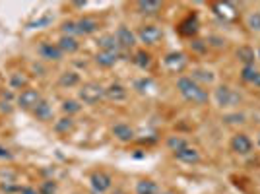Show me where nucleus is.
Here are the masks:
<instances>
[{
	"label": "nucleus",
	"mask_w": 260,
	"mask_h": 194,
	"mask_svg": "<svg viewBox=\"0 0 260 194\" xmlns=\"http://www.w3.org/2000/svg\"><path fill=\"white\" fill-rule=\"evenodd\" d=\"M101 99H105V87L98 82H87L78 89V101L84 105H98Z\"/></svg>",
	"instance_id": "2"
},
{
	"label": "nucleus",
	"mask_w": 260,
	"mask_h": 194,
	"mask_svg": "<svg viewBox=\"0 0 260 194\" xmlns=\"http://www.w3.org/2000/svg\"><path fill=\"white\" fill-rule=\"evenodd\" d=\"M223 122H225V124H241V122H245V115H243V113L223 115Z\"/></svg>",
	"instance_id": "35"
},
{
	"label": "nucleus",
	"mask_w": 260,
	"mask_h": 194,
	"mask_svg": "<svg viewBox=\"0 0 260 194\" xmlns=\"http://www.w3.org/2000/svg\"><path fill=\"white\" fill-rule=\"evenodd\" d=\"M256 58H258V60H260V49H258V53H256Z\"/></svg>",
	"instance_id": "43"
},
{
	"label": "nucleus",
	"mask_w": 260,
	"mask_h": 194,
	"mask_svg": "<svg viewBox=\"0 0 260 194\" xmlns=\"http://www.w3.org/2000/svg\"><path fill=\"white\" fill-rule=\"evenodd\" d=\"M256 146L260 148V132H258V138H256Z\"/></svg>",
	"instance_id": "42"
},
{
	"label": "nucleus",
	"mask_w": 260,
	"mask_h": 194,
	"mask_svg": "<svg viewBox=\"0 0 260 194\" xmlns=\"http://www.w3.org/2000/svg\"><path fill=\"white\" fill-rule=\"evenodd\" d=\"M214 99H216L217 107L221 109H231V107H237L239 103L243 101V97L239 93L237 89H233L231 86H217L214 89Z\"/></svg>",
	"instance_id": "3"
},
{
	"label": "nucleus",
	"mask_w": 260,
	"mask_h": 194,
	"mask_svg": "<svg viewBox=\"0 0 260 194\" xmlns=\"http://www.w3.org/2000/svg\"><path fill=\"white\" fill-rule=\"evenodd\" d=\"M105 97H107L109 101L119 103V101H124L128 97V89L122 86V84H119V82H113V84H109L105 87Z\"/></svg>",
	"instance_id": "14"
},
{
	"label": "nucleus",
	"mask_w": 260,
	"mask_h": 194,
	"mask_svg": "<svg viewBox=\"0 0 260 194\" xmlns=\"http://www.w3.org/2000/svg\"><path fill=\"white\" fill-rule=\"evenodd\" d=\"M241 80L249 86L260 87V70L256 66H243L241 68Z\"/></svg>",
	"instance_id": "19"
},
{
	"label": "nucleus",
	"mask_w": 260,
	"mask_h": 194,
	"mask_svg": "<svg viewBox=\"0 0 260 194\" xmlns=\"http://www.w3.org/2000/svg\"><path fill=\"white\" fill-rule=\"evenodd\" d=\"M163 64H165V68H167L169 72H173V74H181L184 68L188 66V58H186V54L181 53V51H175V53L165 54Z\"/></svg>",
	"instance_id": "7"
},
{
	"label": "nucleus",
	"mask_w": 260,
	"mask_h": 194,
	"mask_svg": "<svg viewBox=\"0 0 260 194\" xmlns=\"http://www.w3.org/2000/svg\"><path fill=\"white\" fill-rule=\"evenodd\" d=\"M39 54L43 60H49V62H58L64 56V53L58 49L56 43H41L39 45Z\"/></svg>",
	"instance_id": "12"
},
{
	"label": "nucleus",
	"mask_w": 260,
	"mask_h": 194,
	"mask_svg": "<svg viewBox=\"0 0 260 194\" xmlns=\"http://www.w3.org/2000/svg\"><path fill=\"white\" fill-rule=\"evenodd\" d=\"M200 29V22H198V16L196 14H188L183 22L177 25V31L184 35V37H194Z\"/></svg>",
	"instance_id": "10"
},
{
	"label": "nucleus",
	"mask_w": 260,
	"mask_h": 194,
	"mask_svg": "<svg viewBox=\"0 0 260 194\" xmlns=\"http://www.w3.org/2000/svg\"><path fill=\"white\" fill-rule=\"evenodd\" d=\"M53 22V18L51 16H45V18H41V20H37V22H33V23H29V27H41V25H47V23H51Z\"/></svg>",
	"instance_id": "38"
},
{
	"label": "nucleus",
	"mask_w": 260,
	"mask_h": 194,
	"mask_svg": "<svg viewBox=\"0 0 260 194\" xmlns=\"http://www.w3.org/2000/svg\"><path fill=\"white\" fill-rule=\"evenodd\" d=\"M0 194H2V192H0Z\"/></svg>",
	"instance_id": "44"
},
{
	"label": "nucleus",
	"mask_w": 260,
	"mask_h": 194,
	"mask_svg": "<svg viewBox=\"0 0 260 194\" xmlns=\"http://www.w3.org/2000/svg\"><path fill=\"white\" fill-rule=\"evenodd\" d=\"M258 12H260V10H258Z\"/></svg>",
	"instance_id": "45"
},
{
	"label": "nucleus",
	"mask_w": 260,
	"mask_h": 194,
	"mask_svg": "<svg viewBox=\"0 0 260 194\" xmlns=\"http://www.w3.org/2000/svg\"><path fill=\"white\" fill-rule=\"evenodd\" d=\"M163 8L161 2H157V0H140V2H136V12L142 14V16H155V14H159Z\"/></svg>",
	"instance_id": "16"
},
{
	"label": "nucleus",
	"mask_w": 260,
	"mask_h": 194,
	"mask_svg": "<svg viewBox=\"0 0 260 194\" xmlns=\"http://www.w3.org/2000/svg\"><path fill=\"white\" fill-rule=\"evenodd\" d=\"M122 53H117V51H99L95 54V62H98L101 68H111V66L117 64V60H119Z\"/></svg>",
	"instance_id": "18"
},
{
	"label": "nucleus",
	"mask_w": 260,
	"mask_h": 194,
	"mask_svg": "<svg viewBox=\"0 0 260 194\" xmlns=\"http://www.w3.org/2000/svg\"><path fill=\"white\" fill-rule=\"evenodd\" d=\"M56 190H58V184L54 183V181H43V183L39 184V188H37L39 194H56Z\"/></svg>",
	"instance_id": "33"
},
{
	"label": "nucleus",
	"mask_w": 260,
	"mask_h": 194,
	"mask_svg": "<svg viewBox=\"0 0 260 194\" xmlns=\"http://www.w3.org/2000/svg\"><path fill=\"white\" fill-rule=\"evenodd\" d=\"M74 6H76V8H84V6H86V2H74Z\"/></svg>",
	"instance_id": "41"
},
{
	"label": "nucleus",
	"mask_w": 260,
	"mask_h": 194,
	"mask_svg": "<svg viewBox=\"0 0 260 194\" xmlns=\"http://www.w3.org/2000/svg\"><path fill=\"white\" fill-rule=\"evenodd\" d=\"M173 155H175V159H177V161L186 163V165H196V163L202 159V157H200V151L196 150V148H192L190 144H188L186 148H183V150L175 151Z\"/></svg>",
	"instance_id": "13"
},
{
	"label": "nucleus",
	"mask_w": 260,
	"mask_h": 194,
	"mask_svg": "<svg viewBox=\"0 0 260 194\" xmlns=\"http://www.w3.org/2000/svg\"><path fill=\"white\" fill-rule=\"evenodd\" d=\"M74 119L72 117H62V119H58L54 122V132H58V134H68V132H72L74 130Z\"/></svg>",
	"instance_id": "28"
},
{
	"label": "nucleus",
	"mask_w": 260,
	"mask_h": 194,
	"mask_svg": "<svg viewBox=\"0 0 260 194\" xmlns=\"http://www.w3.org/2000/svg\"><path fill=\"white\" fill-rule=\"evenodd\" d=\"M235 56L239 58V62H243V66H254V60H256V53L249 45H241L235 51Z\"/></svg>",
	"instance_id": "20"
},
{
	"label": "nucleus",
	"mask_w": 260,
	"mask_h": 194,
	"mask_svg": "<svg viewBox=\"0 0 260 194\" xmlns=\"http://www.w3.org/2000/svg\"><path fill=\"white\" fill-rule=\"evenodd\" d=\"M136 194H163V192L155 181H152V179H142V181L136 183Z\"/></svg>",
	"instance_id": "24"
},
{
	"label": "nucleus",
	"mask_w": 260,
	"mask_h": 194,
	"mask_svg": "<svg viewBox=\"0 0 260 194\" xmlns=\"http://www.w3.org/2000/svg\"><path fill=\"white\" fill-rule=\"evenodd\" d=\"M62 111L66 113V117H72V115H76V113L82 111V105L76 99H66L64 103H62Z\"/></svg>",
	"instance_id": "30"
},
{
	"label": "nucleus",
	"mask_w": 260,
	"mask_h": 194,
	"mask_svg": "<svg viewBox=\"0 0 260 194\" xmlns=\"http://www.w3.org/2000/svg\"><path fill=\"white\" fill-rule=\"evenodd\" d=\"M0 159H12V153L8 148H4V146H0Z\"/></svg>",
	"instance_id": "39"
},
{
	"label": "nucleus",
	"mask_w": 260,
	"mask_h": 194,
	"mask_svg": "<svg viewBox=\"0 0 260 194\" xmlns=\"http://www.w3.org/2000/svg\"><path fill=\"white\" fill-rule=\"evenodd\" d=\"M10 86L14 87V89H20V87L27 86V78L22 74H14L10 78Z\"/></svg>",
	"instance_id": "36"
},
{
	"label": "nucleus",
	"mask_w": 260,
	"mask_h": 194,
	"mask_svg": "<svg viewBox=\"0 0 260 194\" xmlns=\"http://www.w3.org/2000/svg\"><path fill=\"white\" fill-rule=\"evenodd\" d=\"M136 37H138L140 43L148 45V47H153V45H157L163 39V31H161V27H157V25H153V23H146V25H142L140 29H138Z\"/></svg>",
	"instance_id": "4"
},
{
	"label": "nucleus",
	"mask_w": 260,
	"mask_h": 194,
	"mask_svg": "<svg viewBox=\"0 0 260 194\" xmlns=\"http://www.w3.org/2000/svg\"><path fill=\"white\" fill-rule=\"evenodd\" d=\"M58 84L62 87H76L80 84V74L74 72V70H66L58 78Z\"/></svg>",
	"instance_id": "25"
},
{
	"label": "nucleus",
	"mask_w": 260,
	"mask_h": 194,
	"mask_svg": "<svg viewBox=\"0 0 260 194\" xmlns=\"http://www.w3.org/2000/svg\"><path fill=\"white\" fill-rule=\"evenodd\" d=\"M98 45H99V51H117V53H122L119 43H117V39H115V35H103V37H99Z\"/></svg>",
	"instance_id": "26"
},
{
	"label": "nucleus",
	"mask_w": 260,
	"mask_h": 194,
	"mask_svg": "<svg viewBox=\"0 0 260 194\" xmlns=\"http://www.w3.org/2000/svg\"><path fill=\"white\" fill-rule=\"evenodd\" d=\"M113 136L119 142H132L134 136H136V132H134V128H132L130 124H126V122H117V124L113 126Z\"/></svg>",
	"instance_id": "17"
},
{
	"label": "nucleus",
	"mask_w": 260,
	"mask_h": 194,
	"mask_svg": "<svg viewBox=\"0 0 260 194\" xmlns=\"http://www.w3.org/2000/svg\"><path fill=\"white\" fill-rule=\"evenodd\" d=\"M56 45H58V49L64 54H74L80 51V41H78L76 37H64V35H60V39H58Z\"/></svg>",
	"instance_id": "22"
},
{
	"label": "nucleus",
	"mask_w": 260,
	"mask_h": 194,
	"mask_svg": "<svg viewBox=\"0 0 260 194\" xmlns=\"http://www.w3.org/2000/svg\"><path fill=\"white\" fill-rule=\"evenodd\" d=\"M229 146H231V151H235L237 155H250L252 150H254V142L250 140V136L245 134V132H237L231 138Z\"/></svg>",
	"instance_id": "5"
},
{
	"label": "nucleus",
	"mask_w": 260,
	"mask_h": 194,
	"mask_svg": "<svg viewBox=\"0 0 260 194\" xmlns=\"http://www.w3.org/2000/svg\"><path fill=\"white\" fill-rule=\"evenodd\" d=\"M134 64L138 66L140 70H150L153 64V58H152V54L150 53H146V51H138V53L134 54Z\"/></svg>",
	"instance_id": "27"
},
{
	"label": "nucleus",
	"mask_w": 260,
	"mask_h": 194,
	"mask_svg": "<svg viewBox=\"0 0 260 194\" xmlns=\"http://www.w3.org/2000/svg\"><path fill=\"white\" fill-rule=\"evenodd\" d=\"M165 144H167V148L173 151V153H175V151L183 150V148H186V146H188V142L184 140L183 136H169Z\"/></svg>",
	"instance_id": "29"
},
{
	"label": "nucleus",
	"mask_w": 260,
	"mask_h": 194,
	"mask_svg": "<svg viewBox=\"0 0 260 194\" xmlns=\"http://www.w3.org/2000/svg\"><path fill=\"white\" fill-rule=\"evenodd\" d=\"M113 35H115V39H117V43H119L122 53H124V51H130V49H134V45L138 43L136 33L132 31L130 27H126V25H119L117 31L113 33Z\"/></svg>",
	"instance_id": "6"
},
{
	"label": "nucleus",
	"mask_w": 260,
	"mask_h": 194,
	"mask_svg": "<svg viewBox=\"0 0 260 194\" xmlns=\"http://www.w3.org/2000/svg\"><path fill=\"white\" fill-rule=\"evenodd\" d=\"M60 31L64 37H76L78 35V25L76 22H72V20H68V22L62 23V27H60Z\"/></svg>",
	"instance_id": "34"
},
{
	"label": "nucleus",
	"mask_w": 260,
	"mask_h": 194,
	"mask_svg": "<svg viewBox=\"0 0 260 194\" xmlns=\"http://www.w3.org/2000/svg\"><path fill=\"white\" fill-rule=\"evenodd\" d=\"M152 87H153V80L152 78H146V76H144V78H138V80L134 82V89H136V91H140V93L150 91Z\"/></svg>",
	"instance_id": "32"
},
{
	"label": "nucleus",
	"mask_w": 260,
	"mask_h": 194,
	"mask_svg": "<svg viewBox=\"0 0 260 194\" xmlns=\"http://www.w3.org/2000/svg\"><path fill=\"white\" fill-rule=\"evenodd\" d=\"M0 192L4 194H12V192H20V186H16V184H12V183H2V190Z\"/></svg>",
	"instance_id": "37"
},
{
	"label": "nucleus",
	"mask_w": 260,
	"mask_h": 194,
	"mask_svg": "<svg viewBox=\"0 0 260 194\" xmlns=\"http://www.w3.org/2000/svg\"><path fill=\"white\" fill-rule=\"evenodd\" d=\"M33 115H35V119L41 120V122H49V120L53 119V107H51V103L47 99H41L39 105L33 109Z\"/></svg>",
	"instance_id": "21"
},
{
	"label": "nucleus",
	"mask_w": 260,
	"mask_h": 194,
	"mask_svg": "<svg viewBox=\"0 0 260 194\" xmlns=\"http://www.w3.org/2000/svg\"><path fill=\"white\" fill-rule=\"evenodd\" d=\"M18 194H39L33 186H23V188H20V192Z\"/></svg>",
	"instance_id": "40"
},
{
	"label": "nucleus",
	"mask_w": 260,
	"mask_h": 194,
	"mask_svg": "<svg viewBox=\"0 0 260 194\" xmlns=\"http://www.w3.org/2000/svg\"><path fill=\"white\" fill-rule=\"evenodd\" d=\"M89 184H91L93 194H105L113 186V179L105 171H93L89 177Z\"/></svg>",
	"instance_id": "8"
},
{
	"label": "nucleus",
	"mask_w": 260,
	"mask_h": 194,
	"mask_svg": "<svg viewBox=\"0 0 260 194\" xmlns=\"http://www.w3.org/2000/svg\"><path fill=\"white\" fill-rule=\"evenodd\" d=\"M210 8H212V12L216 14L219 20H223V22H231V20H235V16H237V8H235L231 2H212Z\"/></svg>",
	"instance_id": "9"
},
{
	"label": "nucleus",
	"mask_w": 260,
	"mask_h": 194,
	"mask_svg": "<svg viewBox=\"0 0 260 194\" xmlns=\"http://www.w3.org/2000/svg\"><path fill=\"white\" fill-rule=\"evenodd\" d=\"M43 97H41V93L37 91V89H23L22 93L18 95V105L22 109H35L37 105H39V101H41Z\"/></svg>",
	"instance_id": "11"
},
{
	"label": "nucleus",
	"mask_w": 260,
	"mask_h": 194,
	"mask_svg": "<svg viewBox=\"0 0 260 194\" xmlns=\"http://www.w3.org/2000/svg\"><path fill=\"white\" fill-rule=\"evenodd\" d=\"M190 78L194 80L196 84H200L202 87L208 86V84H212V82L216 80L214 72H210V70H206V68H194L192 74H190Z\"/></svg>",
	"instance_id": "23"
},
{
	"label": "nucleus",
	"mask_w": 260,
	"mask_h": 194,
	"mask_svg": "<svg viewBox=\"0 0 260 194\" xmlns=\"http://www.w3.org/2000/svg\"><path fill=\"white\" fill-rule=\"evenodd\" d=\"M76 25L78 35H93L99 29V22L95 18H91V16H84V18L76 20Z\"/></svg>",
	"instance_id": "15"
},
{
	"label": "nucleus",
	"mask_w": 260,
	"mask_h": 194,
	"mask_svg": "<svg viewBox=\"0 0 260 194\" xmlns=\"http://www.w3.org/2000/svg\"><path fill=\"white\" fill-rule=\"evenodd\" d=\"M245 23H247V27H249L250 31L260 33V12H249Z\"/></svg>",
	"instance_id": "31"
},
{
	"label": "nucleus",
	"mask_w": 260,
	"mask_h": 194,
	"mask_svg": "<svg viewBox=\"0 0 260 194\" xmlns=\"http://www.w3.org/2000/svg\"><path fill=\"white\" fill-rule=\"evenodd\" d=\"M177 91L183 95L184 101H188L192 105H206L208 99H210V93H208L206 87L196 84L190 76L177 78Z\"/></svg>",
	"instance_id": "1"
}]
</instances>
